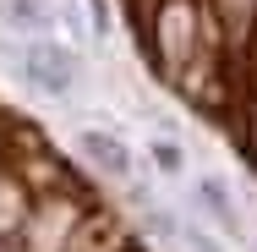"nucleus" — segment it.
I'll use <instances>...</instances> for the list:
<instances>
[{
    "label": "nucleus",
    "instance_id": "1",
    "mask_svg": "<svg viewBox=\"0 0 257 252\" xmlns=\"http://www.w3.org/2000/svg\"><path fill=\"white\" fill-rule=\"evenodd\" d=\"M148 44H154L159 71L175 88H186L192 66L203 60V44H208V11L197 0H159L148 17Z\"/></svg>",
    "mask_w": 257,
    "mask_h": 252
},
{
    "label": "nucleus",
    "instance_id": "2",
    "mask_svg": "<svg viewBox=\"0 0 257 252\" xmlns=\"http://www.w3.org/2000/svg\"><path fill=\"white\" fill-rule=\"evenodd\" d=\"M11 66H17V77L33 88V94H44V99H71L77 94V82H82V60L77 50L66 44V39H22L17 50H11Z\"/></svg>",
    "mask_w": 257,
    "mask_h": 252
},
{
    "label": "nucleus",
    "instance_id": "3",
    "mask_svg": "<svg viewBox=\"0 0 257 252\" xmlns=\"http://www.w3.org/2000/svg\"><path fill=\"white\" fill-rule=\"evenodd\" d=\"M71 148H77V159H82L88 170H99L104 181L137 187V148H132L120 132H109V126H77Z\"/></svg>",
    "mask_w": 257,
    "mask_h": 252
},
{
    "label": "nucleus",
    "instance_id": "4",
    "mask_svg": "<svg viewBox=\"0 0 257 252\" xmlns=\"http://www.w3.org/2000/svg\"><path fill=\"white\" fill-rule=\"evenodd\" d=\"M192 208L208 230H219L224 241H246V219H241V203L235 192L219 181V176H192Z\"/></svg>",
    "mask_w": 257,
    "mask_h": 252
},
{
    "label": "nucleus",
    "instance_id": "5",
    "mask_svg": "<svg viewBox=\"0 0 257 252\" xmlns=\"http://www.w3.org/2000/svg\"><path fill=\"white\" fill-rule=\"evenodd\" d=\"M0 28L17 39H44L60 28V17H55L50 0H0Z\"/></svg>",
    "mask_w": 257,
    "mask_h": 252
},
{
    "label": "nucleus",
    "instance_id": "6",
    "mask_svg": "<svg viewBox=\"0 0 257 252\" xmlns=\"http://www.w3.org/2000/svg\"><path fill=\"white\" fill-rule=\"evenodd\" d=\"M148 164H154V176H164V181H186V176H192L186 143H181V137H164V132L148 137Z\"/></svg>",
    "mask_w": 257,
    "mask_h": 252
}]
</instances>
